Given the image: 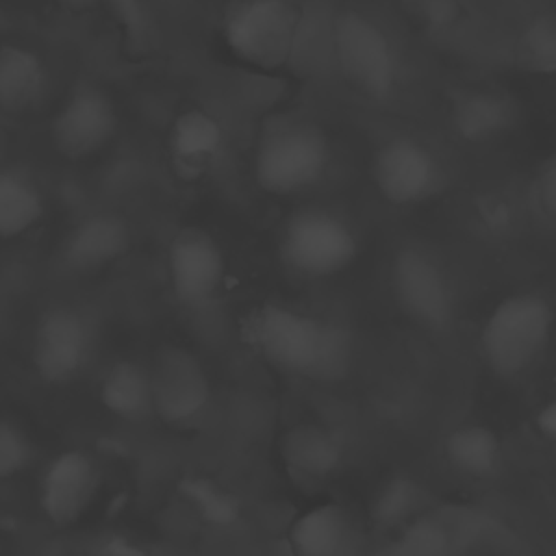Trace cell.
<instances>
[{"label":"cell","instance_id":"obj_12","mask_svg":"<svg viewBox=\"0 0 556 556\" xmlns=\"http://www.w3.org/2000/svg\"><path fill=\"white\" fill-rule=\"evenodd\" d=\"M117 124L111 96L96 85H80L56 111L50 135L61 156L80 161L106 148L117 132Z\"/></svg>","mask_w":556,"mask_h":556},{"label":"cell","instance_id":"obj_13","mask_svg":"<svg viewBox=\"0 0 556 556\" xmlns=\"http://www.w3.org/2000/svg\"><path fill=\"white\" fill-rule=\"evenodd\" d=\"M98 491V467L83 450L56 454L39 480V506L46 519L65 528L76 523Z\"/></svg>","mask_w":556,"mask_h":556},{"label":"cell","instance_id":"obj_14","mask_svg":"<svg viewBox=\"0 0 556 556\" xmlns=\"http://www.w3.org/2000/svg\"><path fill=\"white\" fill-rule=\"evenodd\" d=\"M226 146L224 128L215 115L191 106L172 122L167 132V156L180 180H202L219 161Z\"/></svg>","mask_w":556,"mask_h":556},{"label":"cell","instance_id":"obj_18","mask_svg":"<svg viewBox=\"0 0 556 556\" xmlns=\"http://www.w3.org/2000/svg\"><path fill=\"white\" fill-rule=\"evenodd\" d=\"M48 89V72L37 52L22 43H4L0 50V104L20 115L39 104Z\"/></svg>","mask_w":556,"mask_h":556},{"label":"cell","instance_id":"obj_6","mask_svg":"<svg viewBox=\"0 0 556 556\" xmlns=\"http://www.w3.org/2000/svg\"><path fill=\"white\" fill-rule=\"evenodd\" d=\"M300 9L291 0H243L224 22L228 50L256 70L282 67L295 46Z\"/></svg>","mask_w":556,"mask_h":556},{"label":"cell","instance_id":"obj_23","mask_svg":"<svg viewBox=\"0 0 556 556\" xmlns=\"http://www.w3.org/2000/svg\"><path fill=\"white\" fill-rule=\"evenodd\" d=\"M178 493L206 526L228 528L239 519V500L215 480L187 476L178 482Z\"/></svg>","mask_w":556,"mask_h":556},{"label":"cell","instance_id":"obj_3","mask_svg":"<svg viewBox=\"0 0 556 556\" xmlns=\"http://www.w3.org/2000/svg\"><path fill=\"white\" fill-rule=\"evenodd\" d=\"M554 306L536 291H517L502 298L480 330V352L500 378H517L530 369L549 343Z\"/></svg>","mask_w":556,"mask_h":556},{"label":"cell","instance_id":"obj_7","mask_svg":"<svg viewBox=\"0 0 556 556\" xmlns=\"http://www.w3.org/2000/svg\"><path fill=\"white\" fill-rule=\"evenodd\" d=\"M148 369L154 417L172 428H187L202 419L211 404V378L191 350L161 345Z\"/></svg>","mask_w":556,"mask_h":556},{"label":"cell","instance_id":"obj_8","mask_svg":"<svg viewBox=\"0 0 556 556\" xmlns=\"http://www.w3.org/2000/svg\"><path fill=\"white\" fill-rule=\"evenodd\" d=\"M389 285L400 311L428 330H443L454 315V298L443 267L421 248L404 245L393 254Z\"/></svg>","mask_w":556,"mask_h":556},{"label":"cell","instance_id":"obj_30","mask_svg":"<svg viewBox=\"0 0 556 556\" xmlns=\"http://www.w3.org/2000/svg\"><path fill=\"white\" fill-rule=\"evenodd\" d=\"M536 426L545 439L556 443V397L543 404V408L536 415Z\"/></svg>","mask_w":556,"mask_h":556},{"label":"cell","instance_id":"obj_22","mask_svg":"<svg viewBox=\"0 0 556 556\" xmlns=\"http://www.w3.org/2000/svg\"><path fill=\"white\" fill-rule=\"evenodd\" d=\"M447 463L467 478H491L502 463V447L495 432L480 424H465L445 437Z\"/></svg>","mask_w":556,"mask_h":556},{"label":"cell","instance_id":"obj_25","mask_svg":"<svg viewBox=\"0 0 556 556\" xmlns=\"http://www.w3.org/2000/svg\"><path fill=\"white\" fill-rule=\"evenodd\" d=\"M417 500V484L404 476H395L378 489L371 504V515L380 526H395L415 510Z\"/></svg>","mask_w":556,"mask_h":556},{"label":"cell","instance_id":"obj_19","mask_svg":"<svg viewBox=\"0 0 556 556\" xmlns=\"http://www.w3.org/2000/svg\"><path fill=\"white\" fill-rule=\"evenodd\" d=\"M102 406L124 421H143L154 415L150 369L137 361H115L100 380L98 389Z\"/></svg>","mask_w":556,"mask_h":556},{"label":"cell","instance_id":"obj_20","mask_svg":"<svg viewBox=\"0 0 556 556\" xmlns=\"http://www.w3.org/2000/svg\"><path fill=\"white\" fill-rule=\"evenodd\" d=\"M350 536V519L337 502H321L300 513L289 528L293 556H341Z\"/></svg>","mask_w":556,"mask_h":556},{"label":"cell","instance_id":"obj_2","mask_svg":"<svg viewBox=\"0 0 556 556\" xmlns=\"http://www.w3.org/2000/svg\"><path fill=\"white\" fill-rule=\"evenodd\" d=\"M330 141L311 119L271 122L254 150V180L269 195H295L315 187L328 172Z\"/></svg>","mask_w":556,"mask_h":556},{"label":"cell","instance_id":"obj_15","mask_svg":"<svg viewBox=\"0 0 556 556\" xmlns=\"http://www.w3.org/2000/svg\"><path fill=\"white\" fill-rule=\"evenodd\" d=\"M130 245V230L117 213H93L80 219L59 250V265L70 274L98 271L117 261Z\"/></svg>","mask_w":556,"mask_h":556},{"label":"cell","instance_id":"obj_11","mask_svg":"<svg viewBox=\"0 0 556 556\" xmlns=\"http://www.w3.org/2000/svg\"><path fill=\"white\" fill-rule=\"evenodd\" d=\"M93 334L87 317L74 306L48 308L33 334V367L48 384L74 380L91 356Z\"/></svg>","mask_w":556,"mask_h":556},{"label":"cell","instance_id":"obj_29","mask_svg":"<svg viewBox=\"0 0 556 556\" xmlns=\"http://www.w3.org/2000/svg\"><path fill=\"white\" fill-rule=\"evenodd\" d=\"M91 556H146V554L130 539L113 534V536L102 539Z\"/></svg>","mask_w":556,"mask_h":556},{"label":"cell","instance_id":"obj_31","mask_svg":"<svg viewBox=\"0 0 556 556\" xmlns=\"http://www.w3.org/2000/svg\"><path fill=\"white\" fill-rule=\"evenodd\" d=\"M70 7H76V9H83V7H89L93 0H65Z\"/></svg>","mask_w":556,"mask_h":556},{"label":"cell","instance_id":"obj_9","mask_svg":"<svg viewBox=\"0 0 556 556\" xmlns=\"http://www.w3.org/2000/svg\"><path fill=\"white\" fill-rule=\"evenodd\" d=\"M167 278L174 298L191 308H208L226 278V258L217 239L198 226L180 228L167 248Z\"/></svg>","mask_w":556,"mask_h":556},{"label":"cell","instance_id":"obj_27","mask_svg":"<svg viewBox=\"0 0 556 556\" xmlns=\"http://www.w3.org/2000/svg\"><path fill=\"white\" fill-rule=\"evenodd\" d=\"M402 539L400 556H443L447 545L443 528L426 519L413 523Z\"/></svg>","mask_w":556,"mask_h":556},{"label":"cell","instance_id":"obj_5","mask_svg":"<svg viewBox=\"0 0 556 556\" xmlns=\"http://www.w3.org/2000/svg\"><path fill=\"white\" fill-rule=\"evenodd\" d=\"M332 52L345 83L369 100H387L397 83V56L389 35L361 11L345 9L332 22Z\"/></svg>","mask_w":556,"mask_h":556},{"label":"cell","instance_id":"obj_28","mask_svg":"<svg viewBox=\"0 0 556 556\" xmlns=\"http://www.w3.org/2000/svg\"><path fill=\"white\" fill-rule=\"evenodd\" d=\"M534 202L547 219L556 222V156L543 165L534 180Z\"/></svg>","mask_w":556,"mask_h":556},{"label":"cell","instance_id":"obj_26","mask_svg":"<svg viewBox=\"0 0 556 556\" xmlns=\"http://www.w3.org/2000/svg\"><path fill=\"white\" fill-rule=\"evenodd\" d=\"M33 441L28 434L11 419L0 426V478L9 480L22 473L33 460Z\"/></svg>","mask_w":556,"mask_h":556},{"label":"cell","instance_id":"obj_24","mask_svg":"<svg viewBox=\"0 0 556 556\" xmlns=\"http://www.w3.org/2000/svg\"><path fill=\"white\" fill-rule=\"evenodd\" d=\"M519 65L536 76H556V15L539 13L517 39Z\"/></svg>","mask_w":556,"mask_h":556},{"label":"cell","instance_id":"obj_17","mask_svg":"<svg viewBox=\"0 0 556 556\" xmlns=\"http://www.w3.org/2000/svg\"><path fill=\"white\" fill-rule=\"evenodd\" d=\"M519 117L515 100L500 91L476 89L456 96L452 104V124L465 141H491L513 130Z\"/></svg>","mask_w":556,"mask_h":556},{"label":"cell","instance_id":"obj_16","mask_svg":"<svg viewBox=\"0 0 556 556\" xmlns=\"http://www.w3.org/2000/svg\"><path fill=\"white\" fill-rule=\"evenodd\" d=\"M278 452L289 471L304 480H326L345 456L343 439L317 421H300L282 432Z\"/></svg>","mask_w":556,"mask_h":556},{"label":"cell","instance_id":"obj_1","mask_svg":"<svg viewBox=\"0 0 556 556\" xmlns=\"http://www.w3.org/2000/svg\"><path fill=\"white\" fill-rule=\"evenodd\" d=\"M243 334L265 363L315 382L339 380L352 358L341 324L285 304L256 306L245 317Z\"/></svg>","mask_w":556,"mask_h":556},{"label":"cell","instance_id":"obj_4","mask_svg":"<svg viewBox=\"0 0 556 556\" xmlns=\"http://www.w3.org/2000/svg\"><path fill=\"white\" fill-rule=\"evenodd\" d=\"M280 258L302 278H330L352 265L358 254L354 228L337 213L306 206L289 215L280 232Z\"/></svg>","mask_w":556,"mask_h":556},{"label":"cell","instance_id":"obj_10","mask_svg":"<svg viewBox=\"0 0 556 556\" xmlns=\"http://www.w3.org/2000/svg\"><path fill=\"white\" fill-rule=\"evenodd\" d=\"M374 185L389 204L415 206L443 187V167L439 159L413 137H393L378 146L371 161Z\"/></svg>","mask_w":556,"mask_h":556},{"label":"cell","instance_id":"obj_21","mask_svg":"<svg viewBox=\"0 0 556 556\" xmlns=\"http://www.w3.org/2000/svg\"><path fill=\"white\" fill-rule=\"evenodd\" d=\"M46 213L39 185L20 167H4L0 174V235L15 239L35 228Z\"/></svg>","mask_w":556,"mask_h":556}]
</instances>
